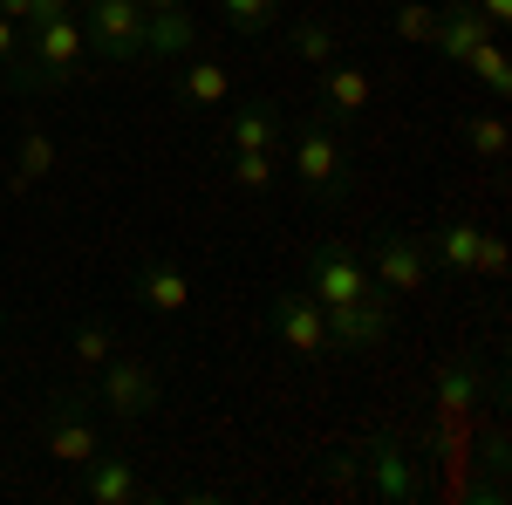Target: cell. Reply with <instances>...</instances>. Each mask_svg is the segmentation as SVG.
Instances as JSON below:
<instances>
[{
  "instance_id": "obj_1",
  "label": "cell",
  "mask_w": 512,
  "mask_h": 505,
  "mask_svg": "<svg viewBox=\"0 0 512 505\" xmlns=\"http://www.w3.org/2000/svg\"><path fill=\"white\" fill-rule=\"evenodd\" d=\"M89 69V41H82V14H62V21H35L21 35V55L7 62V82L21 96H48V89H69V82Z\"/></svg>"
},
{
  "instance_id": "obj_2",
  "label": "cell",
  "mask_w": 512,
  "mask_h": 505,
  "mask_svg": "<svg viewBox=\"0 0 512 505\" xmlns=\"http://www.w3.org/2000/svg\"><path fill=\"white\" fill-rule=\"evenodd\" d=\"M158 362H144V355H110L103 369H96V403L117 417V424H137V417H151L158 410Z\"/></svg>"
},
{
  "instance_id": "obj_3",
  "label": "cell",
  "mask_w": 512,
  "mask_h": 505,
  "mask_svg": "<svg viewBox=\"0 0 512 505\" xmlns=\"http://www.w3.org/2000/svg\"><path fill=\"white\" fill-rule=\"evenodd\" d=\"M82 41H89V55L110 62V69L144 62V7H137V0H89Z\"/></svg>"
},
{
  "instance_id": "obj_4",
  "label": "cell",
  "mask_w": 512,
  "mask_h": 505,
  "mask_svg": "<svg viewBox=\"0 0 512 505\" xmlns=\"http://www.w3.org/2000/svg\"><path fill=\"white\" fill-rule=\"evenodd\" d=\"M362 267H369V280H376L383 294H424V287H431V253H424L417 233H376Z\"/></svg>"
},
{
  "instance_id": "obj_5",
  "label": "cell",
  "mask_w": 512,
  "mask_h": 505,
  "mask_svg": "<svg viewBox=\"0 0 512 505\" xmlns=\"http://www.w3.org/2000/svg\"><path fill=\"white\" fill-rule=\"evenodd\" d=\"M287 164H294V178L308 185V192L335 198L349 185V151H342V137L328 130V123H308V130H294V144H287Z\"/></svg>"
},
{
  "instance_id": "obj_6",
  "label": "cell",
  "mask_w": 512,
  "mask_h": 505,
  "mask_svg": "<svg viewBox=\"0 0 512 505\" xmlns=\"http://www.w3.org/2000/svg\"><path fill=\"white\" fill-rule=\"evenodd\" d=\"M41 451H48L55 465L82 471L96 451H103V430H96V417L82 410L76 396H62V403H48V417H41Z\"/></svg>"
},
{
  "instance_id": "obj_7",
  "label": "cell",
  "mask_w": 512,
  "mask_h": 505,
  "mask_svg": "<svg viewBox=\"0 0 512 505\" xmlns=\"http://www.w3.org/2000/svg\"><path fill=\"white\" fill-rule=\"evenodd\" d=\"M376 280L362 267V253L342 246V239H321L315 260H308V294H315L321 308H335V301H355V294H369Z\"/></svg>"
},
{
  "instance_id": "obj_8",
  "label": "cell",
  "mask_w": 512,
  "mask_h": 505,
  "mask_svg": "<svg viewBox=\"0 0 512 505\" xmlns=\"http://www.w3.org/2000/svg\"><path fill=\"white\" fill-rule=\"evenodd\" d=\"M321 314H328V342H335V349L369 355V349L390 342V301H383L376 287L355 294V301H335V308H321Z\"/></svg>"
},
{
  "instance_id": "obj_9",
  "label": "cell",
  "mask_w": 512,
  "mask_h": 505,
  "mask_svg": "<svg viewBox=\"0 0 512 505\" xmlns=\"http://www.w3.org/2000/svg\"><path fill=\"white\" fill-rule=\"evenodd\" d=\"M274 335H280V349L301 355V362L335 355V342H328V314H321L315 294H280L274 301Z\"/></svg>"
},
{
  "instance_id": "obj_10",
  "label": "cell",
  "mask_w": 512,
  "mask_h": 505,
  "mask_svg": "<svg viewBox=\"0 0 512 505\" xmlns=\"http://www.w3.org/2000/svg\"><path fill=\"white\" fill-rule=\"evenodd\" d=\"M192 294L198 287H192V273L178 267V260H144L137 280H130V301H137L144 314H185Z\"/></svg>"
},
{
  "instance_id": "obj_11",
  "label": "cell",
  "mask_w": 512,
  "mask_h": 505,
  "mask_svg": "<svg viewBox=\"0 0 512 505\" xmlns=\"http://www.w3.org/2000/svg\"><path fill=\"white\" fill-rule=\"evenodd\" d=\"M82 499H89V505H137V499H144V478H137L130 458L96 451V458L82 465Z\"/></svg>"
},
{
  "instance_id": "obj_12",
  "label": "cell",
  "mask_w": 512,
  "mask_h": 505,
  "mask_svg": "<svg viewBox=\"0 0 512 505\" xmlns=\"http://www.w3.org/2000/svg\"><path fill=\"white\" fill-rule=\"evenodd\" d=\"M362 478H369V492H376V499H396V505L417 499V465H410L396 444H383V437H376V444H362Z\"/></svg>"
},
{
  "instance_id": "obj_13",
  "label": "cell",
  "mask_w": 512,
  "mask_h": 505,
  "mask_svg": "<svg viewBox=\"0 0 512 505\" xmlns=\"http://www.w3.org/2000/svg\"><path fill=\"white\" fill-rule=\"evenodd\" d=\"M192 41H198L192 0H185V7H164V14H144V55L171 62V55H192Z\"/></svg>"
},
{
  "instance_id": "obj_14",
  "label": "cell",
  "mask_w": 512,
  "mask_h": 505,
  "mask_svg": "<svg viewBox=\"0 0 512 505\" xmlns=\"http://www.w3.org/2000/svg\"><path fill=\"white\" fill-rule=\"evenodd\" d=\"M485 35H499V28H492L478 7H465V0H458L451 14H437V41H431V48L444 55V62H458V69H465V55H472Z\"/></svg>"
},
{
  "instance_id": "obj_15",
  "label": "cell",
  "mask_w": 512,
  "mask_h": 505,
  "mask_svg": "<svg viewBox=\"0 0 512 505\" xmlns=\"http://www.w3.org/2000/svg\"><path fill=\"white\" fill-rule=\"evenodd\" d=\"M321 89H328V110H335V117H362V110L376 103V76L355 69V62H328V69H321Z\"/></svg>"
},
{
  "instance_id": "obj_16",
  "label": "cell",
  "mask_w": 512,
  "mask_h": 505,
  "mask_svg": "<svg viewBox=\"0 0 512 505\" xmlns=\"http://www.w3.org/2000/svg\"><path fill=\"white\" fill-rule=\"evenodd\" d=\"M55 137L48 130H28L21 144H14V164H7V192L21 198V192H35V185H48V171H55Z\"/></svg>"
},
{
  "instance_id": "obj_17",
  "label": "cell",
  "mask_w": 512,
  "mask_h": 505,
  "mask_svg": "<svg viewBox=\"0 0 512 505\" xmlns=\"http://www.w3.org/2000/svg\"><path fill=\"white\" fill-rule=\"evenodd\" d=\"M417 239H424L431 267H451V273H472L478 267V246H485V233L465 226V219H451V226H437V233H417Z\"/></svg>"
},
{
  "instance_id": "obj_18",
  "label": "cell",
  "mask_w": 512,
  "mask_h": 505,
  "mask_svg": "<svg viewBox=\"0 0 512 505\" xmlns=\"http://www.w3.org/2000/svg\"><path fill=\"white\" fill-rule=\"evenodd\" d=\"M226 96H233V69H226V62H212V55L192 62V69L178 76V103H185V110H219Z\"/></svg>"
},
{
  "instance_id": "obj_19",
  "label": "cell",
  "mask_w": 512,
  "mask_h": 505,
  "mask_svg": "<svg viewBox=\"0 0 512 505\" xmlns=\"http://www.w3.org/2000/svg\"><path fill=\"white\" fill-rule=\"evenodd\" d=\"M233 151H280V110L274 103H246L233 123H226Z\"/></svg>"
},
{
  "instance_id": "obj_20",
  "label": "cell",
  "mask_w": 512,
  "mask_h": 505,
  "mask_svg": "<svg viewBox=\"0 0 512 505\" xmlns=\"http://www.w3.org/2000/svg\"><path fill=\"white\" fill-rule=\"evenodd\" d=\"M472 396H478V362L472 355H451V362L437 369V410H444V417H465Z\"/></svg>"
},
{
  "instance_id": "obj_21",
  "label": "cell",
  "mask_w": 512,
  "mask_h": 505,
  "mask_svg": "<svg viewBox=\"0 0 512 505\" xmlns=\"http://www.w3.org/2000/svg\"><path fill=\"white\" fill-rule=\"evenodd\" d=\"M465 69H472V82L485 89V96H506L512 89V62H506V48H499V35L478 41L472 55H465Z\"/></svg>"
},
{
  "instance_id": "obj_22",
  "label": "cell",
  "mask_w": 512,
  "mask_h": 505,
  "mask_svg": "<svg viewBox=\"0 0 512 505\" xmlns=\"http://www.w3.org/2000/svg\"><path fill=\"white\" fill-rule=\"evenodd\" d=\"M212 7H219V21H226V28H233V35H267V28H274L280 21V0H212Z\"/></svg>"
},
{
  "instance_id": "obj_23",
  "label": "cell",
  "mask_w": 512,
  "mask_h": 505,
  "mask_svg": "<svg viewBox=\"0 0 512 505\" xmlns=\"http://www.w3.org/2000/svg\"><path fill=\"white\" fill-rule=\"evenodd\" d=\"M69 355H76V369H82V376H96V369H103V362L117 355V335H110L103 321H82L76 335H69Z\"/></svg>"
},
{
  "instance_id": "obj_24",
  "label": "cell",
  "mask_w": 512,
  "mask_h": 505,
  "mask_svg": "<svg viewBox=\"0 0 512 505\" xmlns=\"http://www.w3.org/2000/svg\"><path fill=\"white\" fill-rule=\"evenodd\" d=\"M294 55H301L308 69H328V62H335V28H328L321 14H301V21H294Z\"/></svg>"
},
{
  "instance_id": "obj_25",
  "label": "cell",
  "mask_w": 512,
  "mask_h": 505,
  "mask_svg": "<svg viewBox=\"0 0 512 505\" xmlns=\"http://www.w3.org/2000/svg\"><path fill=\"white\" fill-rule=\"evenodd\" d=\"M506 117H499V110H485V117H472L465 123V151L472 157H485V164H499V157H506Z\"/></svg>"
},
{
  "instance_id": "obj_26",
  "label": "cell",
  "mask_w": 512,
  "mask_h": 505,
  "mask_svg": "<svg viewBox=\"0 0 512 505\" xmlns=\"http://www.w3.org/2000/svg\"><path fill=\"white\" fill-rule=\"evenodd\" d=\"M390 35L410 41V48H431V41H437V7H424V0H403V7H396V21H390Z\"/></svg>"
},
{
  "instance_id": "obj_27",
  "label": "cell",
  "mask_w": 512,
  "mask_h": 505,
  "mask_svg": "<svg viewBox=\"0 0 512 505\" xmlns=\"http://www.w3.org/2000/svg\"><path fill=\"white\" fill-rule=\"evenodd\" d=\"M226 178H233L239 192H267L274 185V151H233V171Z\"/></svg>"
},
{
  "instance_id": "obj_28",
  "label": "cell",
  "mask_w": 512,
  "mask_h": 505,
  "mask_svg": "<svg viewBox=\"0 0 512 505\" xmlns=\"http://www.w3.org/2000/svg\"><path fill=\"white\" fill-rule=\"evenodd\" d=\"M472 273H485V280H499V273H506V246H499L492 233H485V246H478V267Z\"/></svg>"
},
{
  "instance_id": "obj_29",
  "label": "cell",
  "mask_w": 512,
  "mask_h": 505,
  "mask_svg": "<svg viewBox=\"0 0 512 505\" xmlns=\"http://www.w3.org/2000/svg\"><path fill=\"white\" fill-rule=\"evenodd\" d=\"M21 35H28V28H21V21H7V14H0V69H7V62H14V55H21Z\"/></svg>"
},
{
  "instance_id": "obj_30",
  "label": "cell",
  "mask_w": 512,
  "mask_h": 505,
  "mask_svg": "<svg viewBox=\"0 0 512 505\" xmlns=\"http://www.w3.org/2000/svg\"><path fill=\"white\" fill-rule=\"evenodd\" d=\"M62 14H76V0H35V7H28V28H35V21H62Z\"/></svg>"
},
{
  "instance_id": "obj_31",
  "label": "cell",
  "mask_w": 512,
  "mask_h": 505,
  "mask_svg": "<svg viewBox=\"0 0 512 505\" xmlns=\"http://www.w3.org/2000/svg\"><path fill=\"white\" fill-rule=\"evenodd\" d=\"M472 7L492 21V28H506V21H512V0H472Z\"/></svg>"
},
{
  "instance_id": "obj_32",
  "label": "cell",
  "mask_w": 512,
  "mask_h": 505,
  "mask_svg": "<svg viewBox=\"0 0 512 505\" xmlns=\"http://www.w3.org/2000/svg\"><path fill=\"white\" fill-rule=\"evenodd\" d=\"M28 7H35V0H0V14H7V21H21V28H28Z\"/></svg>"
},
{
  "instance_id": "obj_33",
  "label": "cell",
  "mask_w": 512,
  "mask_h": 505,
  "mask_svg": "<svg viewBox=\"0 0 512 505\" xmlns=\"http://www.w3.org/2000/svg\"><path fill=\"white\" fill-rule=\"evenodd\" d=\"M144 14H164V7H185V0H137Z\"/></svg>"
},
{
  "instance_id": "obj_34",
  "label": "cell",
  "mask_w": 512,
  "mask_h": 505,
  "mask_svg": "<svg viewBox=\"0 0 512 505\" xmlns=\"http://www.w3.org/2000/svg\"><path fill=\"white\" fill-rule=\"evenodd\" d=\"M0 349H7V308H0Z\"/></svg>"
},
{
  "instance_id": "obj_35",
  "label": "cell",
  "mask_w": 512,
  "mask_h": 505,
  "mask_svg": "<svg viewBox=\"0 0 512 505\" xmlns=\"http://www.w3.org/2000/svg\"><path fill=\"white\" fill-rule=\"evenodd\" d=\"M465 7H472V0H465Z\"/></svg>"
}]
</instances>
